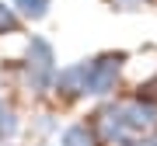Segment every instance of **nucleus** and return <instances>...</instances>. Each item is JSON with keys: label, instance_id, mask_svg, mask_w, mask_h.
<instances>
[{"label": "nucleus", "instance_id": "obj_1", "mask_svg": "<svg viewBox=\"0 0 157 146\" xmlns=\"http://www.w3.org/2000/svg\"><path fill=\"white\" fill-rule=\"evenodd\" d=\"M21 73H25V87L32 94H49L52 84H56V52L52 45L42 38V35H32L28 45H25V63H21Z\"/></svg>", "mask_w": 157, "mask_h": 146}, {"label": "nucleus", "instance_id": "obj_2", "mask_svg": "<svg viewBox=\"0 0 157 146\" xmlns=\"http://www.w3.org/2000/svg\"><path fill=\"white\" fill-rule=\"evenodd\" d=\"M126 52H101V56L87 59L84 70V97H108L119 87V73L126 66Z\"/></svg>", "mask_w": 157, "mask_h": 146}, {"label": "nucleus", "instance_id": "obj_3", "mask_svg": "<svg viewBox=\"0 0 157 146\" xmlns=\"http://www.w3.org/2000/svg\"><path fill=\"white\" fill-rule=\"evenodd\" d=\"M84 70H87V59H80V63H73V66H67V70L56 73L52 94H56L63 104H73V101L84 97Z\"/></svg>", "mask_w": 157, "mask_h": 146}, {"label": "nucleus", "instance_id": "obj_4", "mask_svg": "<svg viewBox=\"0 0 157 146\" xmlns=\"http://www.w3.org/2000/svg\"><path fill=\"white\" fill-rule=\"evenodd\" d=\"M59 146H101V139L94 136V129H91L87 122H73V125L63 129Z\"/></svg>", "mask_w": 157, "mask_h": 146}, {"label": "nucleus", "instance_id": "obj_5", "mask_svg": "<svg viewBox=\"0 0 157 146\" xmlns=\"http://www.w3.org/2000/svg\"><path fill=\"white\" fill-rule=\"evenodd\" d=\"M14 11L21 21H42V17H49V7H52V0H14Z\"/></svg>", "mask_w": 157, "mask_h": 146}, {"label": "nucleus", "instance_id": "obj_6", "mask_svg": "<svg viewBox=\"0 0 157 146\" xmlns=\"http://www.w3.org/2000/svg\"><path fill=\"white\" fill-rule=\"evenodd\" d=\"M17 129H21V122H17V111H14V104L0 97V143L14 139V136H17Z\"/></svg>", "mask_w": 157, "mask_h": 146}, {"label": "nucleus", "instance_id": "obj_7", "mask_svg": "<svg viewBox=\"0 0 157 146\" xmlns=\"http://www.w3.org/2000/svg\"><path fill=\"white\" fill-rule=\"evenodd\" d=\"M21 31V17H17V11L11 4H4V0H0V38H4V35H17Z\"/></svg>", "mask_w": 157, "mask_h": 146}, {"label": "nucleus", "instance_id": "obj_8", "mask_svg": "<svg viewBox=\"0 0 157 146\" xmlns=\"http://www.w3.org/2000/svg\"><path fill=\"white\" fill-rule=\"evenodd\" d=\"M35 125H39V132H42V136H49V132H56V129H59V122H56L52 115H39V122H35Z\"/></svg>", "mask_w": 157, "mask_h": 146}, {"label": "nucleus", "instance_id": "obj_9", "mask_svg": "<svg viewBox=\"0 0 157 146\" xmlns=\"http://www.w3.org/2000/svg\"><path fill=\"white\" fill-rule=\"evenodd\" d=\"M119 146H157V132H150V136H133V139H126V143H119Z\"/></svg>", "mask_w": 157, "mask_h": 146}, {"label": "nucleus", "instance_id": "obj_10", "mask_svg": "<svg viewBox=\"0 0 157 146\" xmlns=\"http://www.w3.org/2000/svg\"><path fill=\"white\" fill-rule=\"evenodd\" d=\"M115 7H122V11H136V7H154L157 0H112Z\"/></svg>", "mask_w": 157, "mask_h": 146}, {"label": "nucleus", "instance_id": "obj_11", "mask_svg": "<svg viewBox=\"0 0 157 146\" xmlns=\"http://www.w3.org/2000/svg\"><path fill=\"white\" fill-rule=\"evenodd\" d=\"M0 146H7V143H0Z\"/></svg>", "mask_w": 157, "mask_h": 146}]
</instances>
